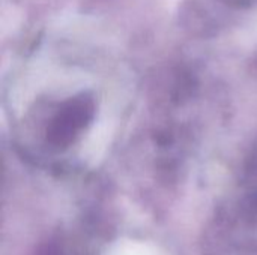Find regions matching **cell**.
Masks as SVG:
<instances>
[{"mask_svg": "<svg viewBox=\"0 0 257 255\" xmlns=\"http://www.w3.org/2000/svg\"><path fill=\"white\" fill-rule=\"evenodd\" d=\"M104 255H167L160 248L143 240H119Z\"/></svg>", "mask_w": 257, "mask_h": 255, "instance_id": "cell-1", "label": "cell"}]
</instances>
